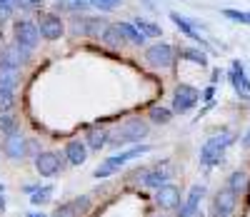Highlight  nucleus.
Segmentation results:
<instances>
[{"instance_id": "obj_1", "label": "nucleus", "mask_w": 250, "mask_h": 217, "mask_svg": "<svg viewBox=\"0 0 250 217\" xmlns=\"http://www.w3.org/2000/svg\"><path fill=\"white\" fill-rule=\"evenodd\" d=\"M148 122L140 120V118H133L128 122H123L118 130L110 133V145H130V142H140L145 135H148Z\"/></svg>"}, {"instance_id": "obj_2", "label": "nucleus", "mask_w": 250, "mask_h": 217, "mask_svg": "<svg viewBox=\"0 0 250 217\" xmlns=\"http://www.w3.org/2000/svg\"><path fill=\"white\" fill-rule=\"evenodd\" d=\"M145 153H150V145H135V147L125 150V153H120V155H113V158H108L105 162L95 170V178H98V180H100V178H110V175H115V172H118L125 162H128V160L140 158V155H145Z\"/></svg>"}, {"instance_id": "obj_3", "label": "nucleus", "mask_w": 250, "mask_h": 217, "mask_svg": "<svg viewBox=\"0 0 250 217\" xmlns=\"http://www.w3.org/2000/svg\"><path fill=\"white\" fill-rule=\"evenodd\" d=\"M235 140V135L233 133H220V135H213L210 140H208L205 145H203V150H200V162L203 165H218L220 162V158H223V153L228 150V145H230Z\"/></svg>"}, {"instance_id": "obj_4", "label": "nucleus", "mask_w": 250, "mask_h": 217, "mask_svg": "<svg viewBox=\"0 0 250 217\" xmlns=\"http://www.w3.org/2000/svg\"><path fill=\"white\" fill-rule=\"evenodd\" d=\"M198 100H200V93L195 88H190V85H178L175 95H173V113H180V115L190 113L198 105Z\"/></svg>"}, {"instance_id": "obj_5", "label": "nucleus", "mask_w": 250, "mask_h": 217, "mask_svg": "<svg viewBox=\"0 0 250 217\" xmlns=\"http://www.w3.org/2000/svg\"><path fill=\"white\" fill-rule=\"evenodd\" d=\"M238 205V195L230 187H223L215 192V200H213V217H233Z\"/></svg>"}, {"instance_id": "obj_6", "label": "nucleus", "mask_w": 250, "mask_h": 217, "mask_svg": "<svg viewBox=\"0 0 250 217\" xmlns=\"http://www.w3.org/2000/svg\"><path fill=\"white\" fill-rule=\"evenodd\" d=\"M170 175H173V167L168 162H160V165H155L150 170L140 172V185H145V187H163V185H168Z\"/></svg>"}, {"instance_id": "obj_7", "label": "nucleus", "mask_w": 250, "mask_h": 217, "mask_svg": "<svg viewBox=\"0 0 250 217\" xmlns=\"http://www.w3.org/2000/svg\"><path fill=\"white\" fill-rule=\"evenodd\" d=\"M15 40H18L20 48L33 50L38 45V40H40V28L33 23V20H20V23H15Z\"/></svg>"}, {"instance_id": "obj_8", "label": "nucleus", "mask_w": 250, "mask_h": 217, "mask_svg": "<svg viewBox=\"0 0 250 217\" xmlns=\"http://www.w3.org/2000/svg\"><path fill=\"white\" fill-rule=\"evenodd\" d=\"M145 60H148L153 68H170L173 60H175V50L168 45V42H158V45L148 48Z\"/></svg>"}, {"instance_id": "obj_9", "label": "nucleus", "mask_w": 250, "mask_h": 217, "mask_svg": "<svg viewBox=\"0 0 250 217\" xmlns=\"http://www.w3.org/2000/svg\"><path fill=\"white\" fill-rule=\"evenodd\" d=\"M40 38H45V40H60L62 33H65V25H62V20L58 15H45V18H40Z\"/></svg>"}, {"instance_id": "obj_10", "label": "nucleus", "mask_w": 250, "mask_h": 217, "mask_svg": "<svg viewBox=\"0 0 250 217\" xmlns=\"http://www.w3.org/2000/svg\"><path fill=\"white\" fill-rule=\"evenodd\" d=\"M35 170H38L40 178L58 175V170H60V155H55V153H40L35 158Z\"/></svg>"}, {"instance_id": "obj_11", "label": "nucleus", "mask_w": 250, "mask_h": 217, "mask_svg": "<svg viewBox=\"0 0 250 217\" xmlns=\"http://www.w3.org/2000/svg\"><path fill=\"white\" fill-rule=\"evenodd\" d=\"M155 202L160 205V207H165V210H173V207H178L180 205V190L175 187V185H163V187H158V192H155Z\"/></svg>"}, {"instance_id": "obj_12", "label": "nucleus", "mask_w": 250, "mask_h": 217, "mask_svg": "<svg viewBox=\"0 0 250 217\" xmlns=\"http://www.w3.org/2000/svg\"><path fill=\"white\" fill-rule=\"evenodd\" d=\"M230 80H233L235 93H238L243 100H250V80H248V78H245V73H243L240 60H235V62H233V68H230Z\"/></svg>"}, {"instance_id": "obj_13", "label": "nucleus", "mask_w": 250, "mask_h": 217, "mask_svg": "<svg viewBox=\"0 0 250 217\" xmlns=\"http://www.w3.org/2000/svg\"><path fill=\"white\" fill-rule=\"evenodd\" d=\"M65 158L70 165H83L88 158V142L85 140H73L65 145Z\"/></svg>"}, {"instance_id": "obj_14", "label": "nucleus", "mask_w": 250, "mask_h": 217, "mask_svg": "<svg viewBox=\"0 0 250 217\" xmlns=\"http://www.w3.org/2000/svg\"><path fill=\"white\" fill-rule=\"evenodd\" d=\"M5 155L8 158H13V160H23L25 158V153H28V142L20 138V135H10V138H5Z\"/></svg>"}, {"instance_id": "obj_15", "label": "nucleus", "mask_w": 250, "mask_h": 217, "mask_svg": "<svg viewBox=\"0 0 250 217\" xmlns=\"http://www.w3.org/2000/svg\"><path fill=\"white\" fill-rule=\"evenodd\" d=\"M200 200H203V187H200V185H193L190 192H188V200H185L183 207H180V217H193V215L198 212Z\"/></svg>"}, {"instance_id": "obj_16", "label": "nucleus", "mask_w": 250, "mask_h": 217, "mask_svg": "<svg viewBox=\"0 0 250 217\" xmlns=\"http://www.w3.org/2000/svg\"><path fill=\"white\" fill-rule=\"evenodd\" d=\"M85 142H88L90 150H100V147L110 145V133H108L105 127H93V130H88Z\"/></svg>"}, {"instance_id": "obj_17", "label": "nucleus", "mask_w": 250, "mask_h": 217, "mask_svg": "<svg viewBox=\"0 0 250 217\" xmlns=\"http://www.w3.org/2000/svg\"><path fill=\"white\" fill-rule=\"evenodd\" d=\"M18 85V68L0 62V90H15Z\"/></svg>"}, {"instance_id": "obj_18", "label": "nucleus", "mask_w": 250, "mask_h": 217, "mask_svg": "<svg viewBox=\"0 0 250 217\" xmlns=\"http://www.w3.org/2000/svg\"><path fill=\"white\" fill-rule=\"evenodd\" d=\"M85 210H88V197H78V200H73L68 205H62L55 212V217H78L80 212H85Z\"/></svg>"}, {"instance_id": "obj_19", "label": "nucleus", "mask_w": 250, "mask_h": 217, "mask_svg": "<svg viewBox=\"0 0 250 217\" xmlns=\"http://www.w3.org/2000/svg\"><path fill=\"white\" fill-rule=\"evenodd\" d=\"M100 40L105 42L108 48H120L123 42H128V40H125V35L120 33V28H118V25H108L105 30L100 33Z\"/></svg>"}, {"instance_id": "obj_20", "label": "nucleus", "mask_w": 250, "mask_h": 217, "mask_svg": "<svg viewBox=\"0 0 250 217\" xmlns=\"http://www.w3.org/2000/svg\"><path fill=\"white\" fill-rule=\"evenodd\" d=\"M118 28H120V33L125 35V40H128L130 45H143V42H145V35L133 23H118Z\"/></svg>"}, {"instance_id": "obj_21", "label": "nucleus", "mask_w": 250, "mask_h": 217, "mask_svg": "<svg viewBox=\"0 0 250 217\" xmlns=\"http://www.w3.org/2000/svg\"><path fill=\"white\" fill-rule=\"evenodd\" d=\"M228 187H230L235 195H240V192H245L248 190V175L243 170H235L230 178H228Z\"/></svg>"}, {"instance_id": "obj_22", "label": "nucleus", "mask_w": 250, "mask_h": 217, "mask_svg": "<svg viewBox=\"0 0 250 217\" xmlns=\"http://www.w3.org/2000/svg\"><path fill=\"white\" fill-rule=\"evenodd\" d=\"M133 25L145 35V38H160V25H155V23H150V20H145V18H138V20H133Z\"/></svg>"}, {"instance_id": "obj_23", "label": "nucleus", "mask_w": 250, "mask_h": 217, "mask_svg": "<svg viewBox=\"0 0 250 217\" xmlns=\"http://www.w3.org/2000/svg\"><path fill=\"white\" fill-rule=\"evenodd\" d=\"M170 18H173V23H175V25H178V28H180V30H183L185 35H188V38H193V40L203 42V40H200V35H198V30L193 28V23H190V20H185V18H180L178 13H173Z\"/></svg>"}, {"instance_id": "obj_24", "label": "nucleus", "mask_w": 250, "mask_h": 217, "mask_svg": "<svg viewBox=\"0 0 250 217\" xmlns=\"http://www.w3.org/2000/svg\"><path fill=\"white\" fill-rule=\"evenodd\" d=\"M18 135V122L10 115H0V138H10Z\"/></svg>"}, {"instance_id": "obj_25", "label": "nucleus", "mask_w": 250, "mask_h": 217, "mask_svg": "<svg viewBox=\"0 0 250 217\" xmlns=\"http://www.w3.org/2000/svg\"><path fill=\"white\" fill-rule=\"evenodd\" d=\"M170 118H173V110H168V107H153L150 110V120L158 122V125L170 122Z\"/></svg>"}, {"instance_id": "obj_26", "label": "nucleus", "mask_w": 250, "mask_h": 217, "mask_svg": "<svg viewBox=\"0 0 250 217\" xmlns=\"http://www.w3.org/2000/svg\"><path fill=\"white\" fill-rule=\"evenodd\" d=\"M185 60H190V62H195V65H208V58H205V53H200V50H195V48H185L183 53H180Z\"/></svg>"}, {"instance_id": "obj_27", "label": "nucleus", "mask_w": 250, "mask_h": 217, "mask_svg": "<svg viewBox=\"0 0 250 217\" xmlns=\"http://www.w3.org/2000/svg\"><path fill=\"white\" fill-rule=\"evenodd\" d=\"M90 5V0H60L58 8L62 10H85Z\"/></svg>"}, {"instance_id": "obj_28", "label": "nucleus", "mask_w": 250, "mask_h": 217, "mask_svg": "<svg viewBox=\"0 0 250 217\" xmlns=\"http://www.w3.org/2000/svg\"><path fill=\"white\" fill-rule=\"evenodd\" d=\"M13 105H15V95H13V90H0V113L13 110Z\"/></svg>"}, {"instance_id": "obj_29", "label": "nucleus", "mask_w": 250, "mask_h": 217, "mask_svg": "<svg viewBox=\"0 0 250 217\" xmlns=\"http://www.w3.org/2000/svg\"><path fill=\"white\" fill-rule=\"evenodd\" d=\"M50 195H53V187H43V190L38 187V190L33 192L30 202H33V205H43V202H48V200H50Z\"/></svg>"}, {"instance_id": "obj_30", "label": "nucleus", "mask_w": 250, "mask_h": 217, "mask_svg": "<svg viewBox=\"0 0 250 217\" xmlns=\"http://www.w3.org/2000/svg\"><path fill=\"white\" fill-rule=\"evenodd\" d=\"M90 5L93 8H98V10H115L118 5H120V0H90Z\"/></svg>"}, {"instance_id": "obj_31", "label": "nucleus", "mask_w": 250, "mask_h": 217, "mask_svg": "<svg viewBox=\"0 0 250 217\" xmlns=\"http://www.w3.org/2000/svg\"><path fill=\"white\" fill-rule=\"evenodd\" d=\"M13 13V0H0V20H8Z\"/></svg>"}, {"instance_id": "obj_32", "label": "nucleus", "mask_w": 250, "mask_h": 217, "mask_svg": "<svg viewBox=\"0 0 250 217\" xmlns=\"http://www.w3.org/2000/svg\"><path fill=\"white\" fill-rule=\"evenodd\" d=\"M45 0H13V5H20V8H35V5H43Z\"/></svg>"}, {"instance_id": "obj_33", "label": "nucleus", "mask_w": 250, "mask_h": 217, "mask_svg": "<svg viewBox=\"0 0 250 217\" xmlns=\"http://www.w3.org/2000/svg\"><path fill=\"white\" fill-rule=\"evenodd\" d=\"M3 210H5V197L0 195V212H3Z\"/></svg>"}, {"instance_id": "obj_34", "label": "nucleus", "mask_w": 250, "mask_h": 217, "mask_svg": "<svg viewBox=\"0 0 250 217\" xmlns=\"http://www.w3.org/2000/svg\"><path fill=\"white\" fill-rule=\"evenodd\" d=\"M243 145H245V147H250V133L245 135V142H243Z\"/></svg>"}, {"instance_id": "obj_35", "label": "nucleus", "mask_w": 250, "mask_h": 217, "mask_svg": "<svg viewBox=\"0 0 250 217\" xmlns=\"http://www.w3.org/2000/svg\"><path fill=\"white\" fill-rule=\"evenodd\" d=\"M28 217H45V215H38V212H33V215H28Z\"/></svg>"}]
</instances>
